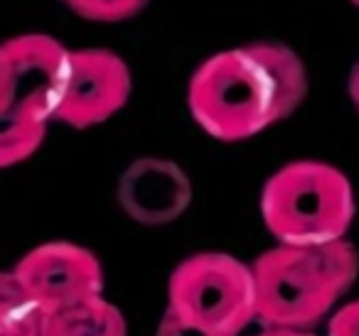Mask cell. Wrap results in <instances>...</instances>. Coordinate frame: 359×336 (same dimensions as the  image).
<instances>
[{
    "mask_svg": "<svg viewBox=\"0 0 359 336\" xmlns=\"http://www.w3.org/2000/svg\"><path fill=\"white\" fill-rule=\"evenodd\" d=\"M305 96L303 59L278 42H254L202 62L190 79L187 106L207 135L239 143L288 118Z\"/></svg>",
    "mask_w": 359,
    "mask_h": 336,
    "instance_id": "obj_1",
    "label": "cell"
},
{
    "mask_svg": "<svg viewBox=\"0 0 359 336\" xmlns=\"http://www.w3.org/2000/svg\"><path fill=\"white\" fill-rule=\"evenodd\" d=\"M256 316L269 329H310L354 285L359 253L349 241L276 246L251 265Z\"/></svg>",
    "mask_w": 359,
    "mask_h": 336,
    "instance_id": "obj_2",
    "label": "cell"
},
{
    "mask_svg": "<svg viewBox=\"0 0 359 336\" xmlns=\"http://www.w3.org/2000/svg\"><path fill=\"white\" fill-rule=\"evenodd\" d=\"M261 216L280 246H320L342 241L354 218L347 174L320 160L288 162L261 192Z\"/></svg>",
    "mask_w": 359,
    "mask_h": 336,
    "instance_id": "obj_3",
    "label": "cell"
},
{
    "mask_svg": "<svg viewBox=\"0 0 359 336\" xmlns=\"http://www.w3.org/2000/svg\"><path fill=\"white\" fill-rule=\"evenodd\" d=\"M168 309L217 336H239L256 319L251 265L226 253H197L170 275Z\"/></svg>",
    "mask_w": 359,
    "mask_h": 336,
    "instance_id": "obj_4",
    "label": "cell"
},
{
    "mask_svg": "<svg viewBox=\"0 0 359 336\" xmlns=\"http://www.w3.org/2000/svg\"><path fill=\"white\" fill-rule=\"evenodd\" d=\"M130 89V69L116 52L69 50L55 120L76 130L101 125L128 104Z\"/></svg>",
    "mask_w": 359,
    "mask_h": 336,
    "instance_id": "obj_5",
    "label": "cell"
},
{
    "mask_svg": "<svg viewBox=\"0 0 359 336\" xmlns=\"http://www.w3.org/2000/svg\"><path fill=\"white\" fill-rule=\"evenodd\" d=\"M13 272L42 314L104 295L99 258L69 241H52L32 248L18 260Z\"/></svg>",
    "mask_w": 359,
    "mask_h": 336,
    "instance_id": "obj_6",
    "label": "cell"
},
{
    "mask_svg": "<svg viewBox=\"0 0 359 336\" xmlns=\"http://www.w3.org/2000/svg\"><path fill=\"white\" fill-rule=\"evenodd\" d=\"M126 214L140 223H170L190 204V179L168 160H138L126 169L118 189Z\"/></svg>",
    "mask_w": 359,
    "mask_h": 336,
    "instance_id": "obj_7",
    "label": "cell"
},
{
    "mask_svg": "<svg viewBox=\"0 0 359 336\" xmlns=\"http://www.w3.org/2000/svg\"><path fill=\"white\" fill-rule=\"evenodd\" d=\"M42 336H128L126 316L104 295L47 312Z\"/></svg>",
    "mask_w": 359,
    "mask_h": 336,
    "instance_id": "obj_8",
    "label": "cell"
},
{
    "mask_svg": "<svg viewBox=\"0 0 359 336\" xmlns=\"http://www.w3.org/2000/svg\"><path fill=\"white\" fill-rule=\"evenodd\" d=\"M42 309L13 270H0V336H42Z\"/></svg>",
    "mask_w": 359,
    "mask_h": 336,
    "instance_id": "obj_9",
    "label": "cell"
},
{
    "mask_svg": "<svg viewBox=\"0 0 359 336\" xmlns=\"http://www.w3.org/2000/svg\"><path fill=\"white\" fill-rule=\"evenodd\" d=\"M47 125L30 115L0 108V169L25 162L37 153L47 135Z\"/></svg>",
    "mask_w": 359,
    "mask_h": 336,
    "instance_id": "obj_10",
    "label": "cell"
},
{
    "mask_svg": "<svg viewBox=\"0 0 359 336\" xmlns=\"http://www.w3.org/2000/svg\"><path fill=\"white\" fill-rule=\"evenodd\" d=\"M67 6L84 20L121 22L138 15L148 6V0H67Z\"/></svg>",
    "mask_w": 359,
    "mask_h": 336,
    "instance_id": "obj_11",
    "label": "cell"
},
{
    "mask_svg": "<svg viewBox=\"0 0 359 336\" xmlns=\"http://www.w3.org/2000/svg\"><path fill=\"white\" fill-rule=\"evenodd\" d=\"M327 336H359V300L347 302L332 314Z\"/></svg>",
    "mask_w": 359,
    "mask_h": 336,
    "instance_id": "obj_12",
    "label": "cell"
},
{
    "mask_svg": "<svg viewBox=\"0 0 359 336\" xmlns=\"http://www.w3.org/2000/svg\"><path fill=\"white\" fill-rule=\"evenodd\" d=\"M155 336H217V334H212V331H207V329H200V326L190 324V321H185V319H180L177 314H172L170 309H165Z\"/></svg>",
    "mask_w": 359,
    "mask_h": 336,
    "instance_id": "obj_13",
    "label": "cell"
},
{
    "mask_svg": "<svg viewBox=\"0 0 359 336\" xmlns=\"http://www.w3.org/2000/svg\"><path fill=\"white\" fill-rule=\"evenodd\" d=\"M349 99H352V104H354V108H357V113H359V62L354 64V69H352V74H349Z\"/></svg>",
    "mask_w": 359,
    "mask_h": 336,
    "instance_id": "obj_14",
    "label": "cell"
},
{
    "mask_svg": "<svg viewBox=\"0 0 359 336\" xmlns=\"http://www.w3.org/2000/svg\"><path fill=\"white\" fill-rule=\"evenodd\" d=\"M259 336H315L308 329H269Z\"/></svg>",
    "mask_w": 359,
    "mask_h": 336,
    "instance_id": "obj_15",
    "label": "cell"
},
{
    "mask_svg": "<svg viewBox=\"0 0 359 336\" xmlns=\"http://www.w3.org/2000/svg\"><path fill=\"white\" fill-rule=\"evenodd\" d=\"M6 101H8V74L3 62H0V106H6Z\"/></svg>",
    "mask_w": 359,
    "mask_h": 336,
    "instance_id": "obj_16",
    "label": "cell"
},
{
    "mask_svg": "<svg viewBox=\"0 0 359 336\" xmlns=\"http://www.w3.org/2000/svg\"><path fill=\"white\" fill-rule=\"evenodd\" d=\"M352 3H354V6H357V8H359V0H352Z\"/></svg>",
    "mask_w": 359,
    "mask_h": 336,
    "instance_id": "obj_17",
    "label": "cell"
},
{
    "mask_svg": "<svg viewBox=\"0 0 359 336\" xmlns=\"http://www.w3.org/2000/svg\"><path fill=\"white\" fill-rule=\"evenodd\" d=\"M65 3H67V0H65Z\"/></svg>",
    "mask_w": 359,
    "mask_h": 336,
    "instance_id": "obj_18",
    "label": "cell"
}]
</instances>
